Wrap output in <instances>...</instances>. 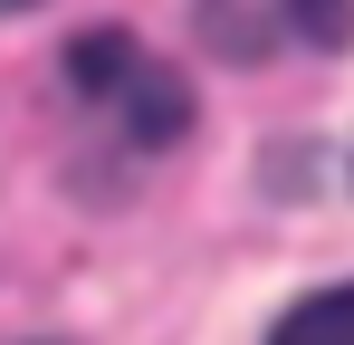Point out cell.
I'll list each match as a JSON object with an SVG mask.
<instances>
[{
	"instance_id": "cell-2",
	"label": "cell",
	"mask_w": 354,
	"mask_h": 345,
	"mask_svg": "<svg viewBox=\"0 0 354 345\" xmlns=\"http://www.w3.org/2000/svg\"><path fill=\"white\" fill-rule=\"evenodd\" d=\"M278 29L316 39V48H345L354 39V0H259V10H249V48H268Z\"/></svg>"
},
{
	"instance_id": "cell-1",
	"label": "cell",
	"mask_w": 354,
	"mask_h": 345,
	"mask_svg": "<svg viewBox=\"0 0 354 345\" xmlns=\"http://www.w3.org/2000/svg\"><path fill=\"white\" fill-rule=\"evenodd\" d=\"M67 77H77L86 96H106V106H115V125L134 134V144H173L182 125H192L182 77H173V67H153L124 29H86V39L67 48Z\"/></svg>"
},
{
	"instance_id": "cell-4",
	"label": "cell",
	"mask_w": 354,
	"mask_h": 345,
	"mask_svg": "<svg viewBox=\"0 0 354 345\" xmlns=\"http://www.w3.org/2000/svg\"><path fill=\"white\" fill-rule=\"evenodd\" d=\"M0 10H39V0H0Z\"/></svg>"
},
{
	"instance_id": "cell-3",
	"label": "cell",
	"mask_w": 354,
	"mask_h": 345,
	"mask_svg": "<svg viewBox=\"0 0 354 345\" xmlns=\"http://www.w3.org/2000/svg\"><path fill=\"white\" fill-rule=\"evenodd\" d=\"M268 345H354V278H345V288H316V297H297L288 317L268 326Z\"/></svg>"
}]
</instances>
